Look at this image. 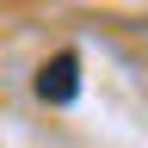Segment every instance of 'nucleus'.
I'll use <instances>...</instances> for the list:
<instances>
[{
  "label": "nucleus",
  "instance_id": "1",
  "mask_svg": "<svg viewBox=\"0 0 148 148\" xmlns=\"http://www.w3.org/2000/svg\"><path fill=\"white\" fill-rule=\"evenodd\" d=\"M74 92H80V56L62 49V56H49L37 68V99L43 105H74Z\"/></svg>",
  "mask_w": 148,
  "mask_h": 148
}]
</instances>
